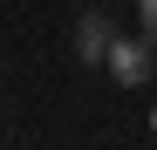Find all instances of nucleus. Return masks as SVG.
<instances>
[{
  "instance_id": "f03ea898",
  "label": "nucleus",
  "mask_w": 157,
  "mask_h": 150,
  "mask_svg": "<svg viewBox=\"0 0 157 150\" xmlns=\"http://www.w3.org/2000/svg\"><path fill=\"white\" fill-rule=\"evenodd\" d=\"M109 41H116V21L102 7H82V14H75V62H102Z\"/></svg>"
},
{
  "instance_id": "f257e3e1",
  "label": "nucleus",
  "mask_w": 157,
  "mask_h": 150,
  "mask_svg": "<svg viewBox=\"0 0 157 150\" xmlns=\"http://www.w3.org/2000/svg\"><path fill=\"white\" fill-rule=\"evenodd\" d=\"M102 68H109L123 89H144V82H150V68H157V41H150V34H137V41L116 34V41H109V55H102Z\"/></svg>"
},
{
  "instance_id": "20e7f679",
  "label": "nucleus",
  "mask_w": 157,
  "mask_h": 150,
  "mask_svg": "<svg viewBox=\"0 0 157 150\" xmlns=\"http://www.w3.org/2000/svg\"><path fill=\"white\" fill-rule=\"evenodd\" d=\"M0 62H7V55H0Z\"/></svg>"
},
{
  "instance_id": "7ed1b4c3",
  "label": "nucleus",
  "mask_w": 157,
  "mask_h": 150,
  "mask_svg": "<svg viewBox=\"0 0 157 150\" xmlns=\"http://www.w3.org/2000/svg\"><path fill=\"white\" fill-rule=\"evenodd\" d=\"M137 34L157 41V0H137Z\"/></svg>"
}]
</instances>
